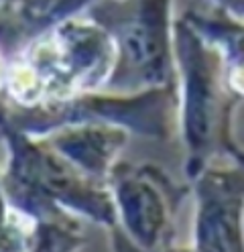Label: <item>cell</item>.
<instances>
[{"instance_id": "cell-8", "label": "cell", "mask_w": 244, "mask_h": 252, "mask_svg": "<svg viewBox=\"0 0 244 252\" xmlns=\"http://www.w3.org/2000/svg\"><path fill=\"white\" fill-rule=\"evenodd\" d=\"M39 138L81 173L106 181L110 169L120 161L130 132L114 124L77 122L53 128Z\"/></svg>"}, {"instance_id": "cell-5", "label": "cell", "mask_w": 244, "mask_h": 252, "mask_svg": "<svg viewBox=\"0 0 244 252\" xmlns=\"http://www.w3.org/2000/svg\"><path fill=\"white\" fill-rule=\"evenodd\" d=\"M177 110V84L140 92H88L63 100H47L35 106L0 102V118L33 136H43L65 124L96 122L114 124L130 134L165 140L171 134Z\"/></svg>"}, {"instance_id": "cell-9", "label": "cell", "mask_w": 244, "mask_h": 252, "mask_svg": "<svg viewBox=\"0 0 244 252\" xmlns=\"http://www.w3.org/2000/svg\"><path fill=\"white\" fill-rule=\"evenodd\" d=\"M181 17L218 51L224 67V82L238 100L244 98V21L222 10H187Z\"/></svg>"}, {"instance_id": "cell-4", "label": "cell", "mask_w": 244, "mask_h": 252, "mask_svg": "<svg viewBox=\"0 0 244 252\" xmlns=\"http://www.w3.org/2000/svg\"><path fill=\"white\" fill-rule=\"evenodd\" d=\"M173 0H102L84 14L116 43V67L106 92L130 94L175 84Z\"/></svg>"}, {"instance_id": "cell-7", "label": "cell", "mask_w": 244, "mask_h": 252, "mask_svg": "<svg viewBox=\"0 0 244 252\" xmlns=\"http://www.w3.org/2000/svg\"><path fill=\"white\" fill-rule=\"evenodd\" d=\"M230 161V159H228ZM193 248L244 250V185L238 167L209 163L191 179Z\"/></svg>"}, {"instance_id": "cell-13", "label": "cell", "mask_w": 244, "mask_h": 252, "mask_svg": "<svg viewBox=\"0 0 244 252\" xmlns=\"http://www.w3.org/2000/svg\"><path fill=\"white\" fill-rule=\"evenodd\" d=\"M6 75H8V61L2 55V49H0V94H4L6 88Z\"/></svg>"}, {"instance_id": "cell-10", "label": "cell", "mask_w": 244, "mask_h": 252, "mask_svg": "<svg viewBox=\"0 0 244 252\" xmlns=\"http://www.w3.org/2000/svg\"><path fill=\"white\" fill-rule=\"evenodd\" d=\"M98 2H102V0H51V4L47 6L45 14L41 17V21L37 25V31L45 29L51 23H57L61 19H68V17H73V14L86 12L90 6L98 4Z\"/></svg>"}, {"instance_id": "cell-1", "label": "cell", "mask_w": 244, "mask_h": 252, "mask_svg": "<svg viewBox=\"0 0 244 252\" xmlns=\"http://www.w3.org/2000/svg\"><path fill=\"white\" fill-rule=\"evenodd\" d=\"M116 67V43L88 14H73L37 31L8 61L4 100L35 106L77 94L104 92Z\"/></svg>"}, {"instance_id": "cell-6", "label": "cell", "mask_w": 244, "mask_h": 252, "mask_svg": "<svg viewBox=\"0 0 244 252\" xmlns=\"http://www.w3.org/2000/svg\"><path fill=\"white\" fill-rule=\"evenodd\" d=\"M116 218L126 236L142 250L173 244L175 212L183 199L165 171L153 163L118 161L106 177Z\"/></svg>"}, {"instance_id": "cell-3", "label": "cell", "mask_w": 244, "mask_h": 252, "mask_svg": "<svg viewBox=\"0 0 244 252\" xmlns=\"http://www.w3.org/2000/svg\"><path fill=\"white\" fill-rule=\"evenodd\" d=\"M173 59L185 173L193 179L204 167L228 159L234 151L230 120L236 98L226 88L218 51L183 17L173 21Z\"/></svg>"}, {"instance_id": "cell-12", "label": "cell", "mask_w": 244, "mask_h": 252, "mask_svg": "<svg viewBox=\"0 0 244 252\" xmlns=\"http://www.w3.org/2000/svg\"><path fill=\"white\" fill-rule=\"evenodd\" d=\"M228 159H230L236 167H238V171H240V175H242V185H244V151L236 145L234 147V151L230 153V157H228Z\"/></svg>"}, {"instance_id": "cell-11", "label": "cell", "mask_w": 244, "mask_h": 252, "mask_svg": "<svg viewBox=\"0 0 244 252\" xmlns=\"http://www.w3.org/2000/svg\"><path fill=\"white\" fill-rule=\"evenodd\" d=\"M214 8L230 14V17L238 19V21H244V0H209Z\"/></svg>"}, {"instance_id": "cell-2", "label": "cell", "mask_w": 244, "mask_h": 252, "mask_svg": "<svg viewBox=\"0 0 244 252\" xmlns=\"http://www.w3.org/2000/svg\"><path fill=\"white\" fill-rule=\"evenodd\" d=\"M6 167L0 173L6 203L39 222L86 218L114 228L116 208L106 181L94 179L57 155L43 138L19 130L0 118Z\"/></svg>"}]
</instances>
